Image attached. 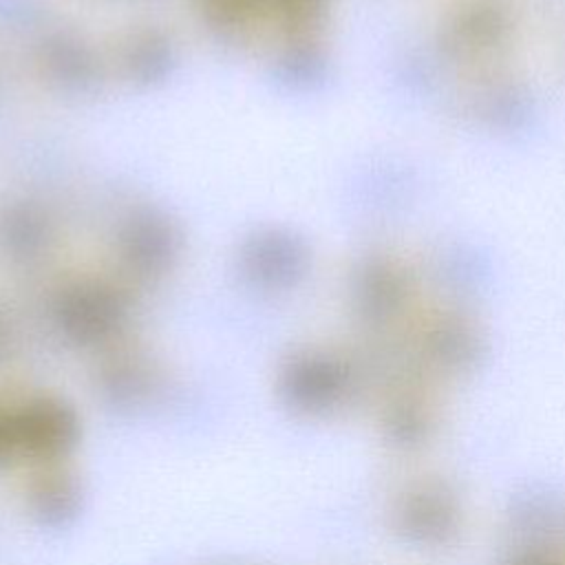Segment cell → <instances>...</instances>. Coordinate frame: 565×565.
Instances as JSON below:
<instances>
[{
	"label": "cell",
	"instance_id": "obj_1",
	"mask_svg": "<svg viewBox=\"0 0 565 565\" xmlns=\"http://www.w3.org/2000/svg\"><path fill=\"white\" fill-rule=\"evenodd\" d=\"M512 24L494 2H472L455 11L439 31V46L457 62H486L505 51Z\"/></svg>",
	"mask_w": 565,
	"mask_h": 565
},
{
	"label": "cell",
	"instance_id": "obj_2",
	"mask_svg": "<svg viewBox=\"0 0 565 565\" xmlns=\"http://www.w3.org/2000/svg\"><path fill=\"white\" fill-rule=\"evenodd\" d=\"M472 113L490 128L516 130L527 124L532 115V99L519 86L510 82H490L472 93Z\"/></svg>",
	"mask_w": 565,
	"mask_h": 565
}]
</instances>
